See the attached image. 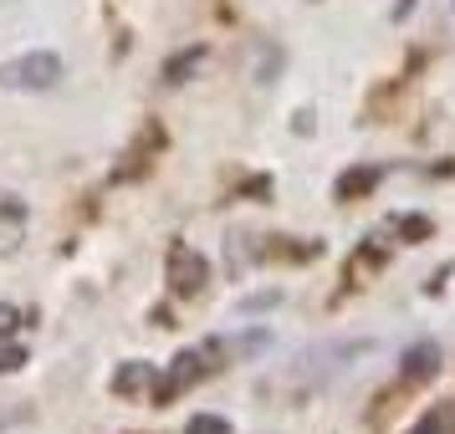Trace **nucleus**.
<instances>
[{"label":"nucleus","instance_id":"10","mask_svg":"<svg viewBox=\"0 0 455 434\" xmlns=\"http://www.w3.org/2000/svg\"><path fill=\"white\" fill-rule=\"evenodd\" d=\"M185 434H230V419L226 414H195L185 424Z\"/></svg>","mask_w":455,"mask_h":434},{"label":"nucleus","instance_id":"8","mask_svg":"<svg viewBox=\"0 0 455 434\" xmlns=\"http://www.w3.org/2000/svg\"><path fill=\"white\" fill-rule=\"evenodd\" d=\"M379 179H384V174H379L373 164L348 169V174L338 179V200H358V194H373V189H379Z\"/></svg>","mask_w":455,"mask_h":434},{"label":"nucleus","instance_id":"13","mask_svg":"<svg viewBox=\"0 0 455 434\" xmlns=\"http://www.w3.org/2000/svg\"><path fill=\"white\" fill-rule=\"evenodd\" d=\"M5 332H16V307H11V302H0V337H5Z\"/></svg>","mask_w":455,"mask_h":434},{"label":"nucleus","instance_id":"12","mask_svg":"<svg viewBox=\"0 0 455 434\" xmlns=\"http://www.w3.org/2000/svg\"><path fill=\"white\" fill-rule=\"evenodd\" d=\"M276 307V291H267V296H251V302H241V312H267Z\"/></svg>","mask_w":455,"mask_h":434},{"label":"nucleus","instance_id":"9","mask_svg":"<svg viewBox=\"0 0 455 434\" xmlns=\"http://www.w3.org/2000/svg\"><path fill=\"white\" fill-rule=\"evenodd\" d=\"M410 434H455V404H435V409H425L419 419H414Z\"/></svg>","mask_w":455,"mask_h":434},{"label":"nucleus","instance_id":"6","mask_svg":"<svg viewBox=\"0 0 455 434\" xmlns=\"http://www.w3.org/2000/svg\"><path fill=\"white\" fill-rule=\"evenodd\" d=\"M113 393H118V398L154 393V363H124V368L113 373Z\"/></svg>","mask_w":455,"mask_h":434},{"label":"nucleus","instance_id":"4","mask_svg":"<svg viewBox=\"0 0 455 434\" xmlns=\"http://www.w3.org/2000/svg\"><path fill=\"white\" fill-rule=\"evenodd\" d=\"M435 373H440V348H435V343L404 348V358H399V378H404V383H430Z\"/></svg>","mask_w":455,"mask_h":434},{"label":"nucleus","instance_id":"1","mask_svg":"<svg viewBox=\"0 0 455 434\" xmlns=\"http://www.w3.org/2000/svg\"><path fill=\"white\" fill-rule=\"evenodd\" d=\"M220 352H226V343H200V348L174 352V358H169V368H164V378H154V398H159V404H169V398L189 393L210 368H220V363H215Z\"/></svg>","mask_w":455,"mask_h":434},{"label":"nucleus","instance_id":"14","mask_svg":"<svg viewBox=\"0 0 455 434\" xmlns=\"http://www.w3.org/2000/svg\"><path fill=\"white\" fill-rule=\"evenodd\" d=\"M26 363V348H11V352H0V373L5 368H21Z\"/></svg>","mask_w":455,"mask_h":434},{"label":"nucleus","instance_id":"2","mask_svg":"<svg viewBox=\"0 0 455 434\" xmlns=\"http://www.w3.org/2000/svg\"><path fill=\"white\" fill-rule=\"evenodd\" d=\"M62 72L67 67L57 51H26V57L0 67V87H11V92H52L62 83Z\"/></svg>","mask_w":455,"mask_h":434},{"label":"nucleus","instance_id":"7","mask_svg":"<svg viewBox=\"0 0 455 434\" xmlns=\"http://www.w3.org/2000/svg\"><path fill=\"white\" fill-rule=\"evenodd\" d=\"M205 62H210V46H189V51H180V57L164 62V83H189Z\"/></svg>","mask_w":455,"mask_h":434},{"label":"nucleus","instance_id":"3","mask_svg":"<svg viewBox=\"0 0 455 434\" xmlns=\"http://www.w3.org/2000/svg\"><path fill=\"white\" fill-rule=\"evenodd\" d=\"M164 271H169V291H174V296H200V287L210 281V261L195 246H185V241L169 246Z\"/></svg>","mask_w":455,"mask_h":434},{"label":"nucleus","instance_id":"5","mask_svg":"<svg viewBox=\"0 0 455 434\" xmlns=\"http://www.w3.org/2000/svg\"><path fill=\"white\" fill-rule=\"evenodd\" d=\"M26 241V205L21 200H0V256H11V250H21Z\"/></svg>","mask_w":455,"mask_h":434},{"label":"nucleus","instance_id":"11","mask_svg":"<svg viewBox=\"0 0 455 434\" xmlns=\"http://www.w3.org/2000/svg\"><path fill=\"white\" fill-rule=\"evenodd\" d=\"M394 225L404 230V235H430V220H425V215H399Z\"/></svg>","mask_w":455,"mask_h":434}]
</instances>
